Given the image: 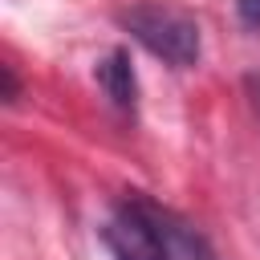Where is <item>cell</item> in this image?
Returning a JSON list of instances; mask_svg holds the SVG:
<instances>
[{"label":"cell","instance_id":"obj_1","mask_svg":"<svg viewBox=\"0 0 260 260\" xmlns=\"http://www.w3.org/2000/svg\"><path fill=\"white\" fill-rule=\"evenodd\" d=\"M122 24L146 53H154L171 69H191L199 61V24L171 4H134L122 12Z\"/></svg>","mask_w":260,"mask_h":260},{"label":"cell","instance_id":"obj_6","mask_svg":"<svg viewBox=\"0 0 260 260\" xmlns=\"http://www.w3.org/2000/svg\"><path fill=\"white\" fill-rule=\"evenodd\" d=\"M244 89H248V98H252V106H256V114H260V73H248V77H244Z\"/></svg>","mask_w":260,"mask_h":260},{"label":"cell","instance_id":"obj_3","mask_svg":"<svg viewBox=\"0 0 260 260\" xmlns=\"http://www.w3.org/2000/svg\"><path fill=\"white\" fill-rule=\"evenodd\" d=\"M93 77H98V85L106 89V98H110L118 110H134V102H138V81H134L130 53H126V49H114V53H106V57L98 61Z\"/></svg>","mask_w":260,"mask_h":260},{"label":"cell","instance_id":"obj_5","mask_svg":"<svg viewBox=\"0 0 260 260\" xmlns=\"http://www.w3.org/2000/svg\"><path fill=\"white\" fill-rule=\"evenodd\" d=\"M236 12L248 28H260V0H236Z\"/></svg>","mask_w":260,"mask_h":260},{"label":"cell","instance_id":"obj_2","mask_svg":"<svg viewBox=\"0 0 260 260\" xmlns=\"http://www.w3.org/2000/svg\"><path fill=\"white\" fill-rule=\"evenodd\" d=\"M102 240L114 260H175V248H171V236L162 223V207H154L138 195H130L110 215V223L102 228Z\"/></svg>","mask_w":260,"mask_h":260},{"label":"cell","instance_id":"obj_4","mask_svg":"<svg viewBox=\"0 0 260 260\" xmlns=\"http://www.w3.org/2000/svg\"><path fill=\"white\" fill-rule=\"evenodd\" d=\"M162 223H167V236H171L175 260H219V256L211 252V244H207L199 232H191L187 223H179L171 211H162Z\"/></svg>","mask_w":260,"mask_h":260}]
</instances>
